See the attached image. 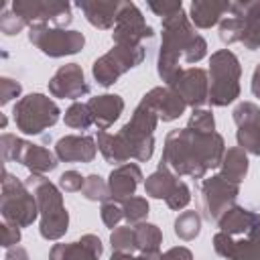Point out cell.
<instances>
[{"label":"cell","mask_w":260,"mask_h":260,"mask_svg":"<svg viewBox=\"0 0 260 260\" xmlns=\"http://www.w3.org/2000/svg\"><path fill=\"white\" fill-rule=\"evenodd\" d=\"M211 73H213V87L209 91V100L215 106L230 104L238 95V59L230 51H219L211 59Z\"/></svg>","instance_id":"6da1fadb"},{"label":"cell","mask_w":260,"mask_h":260,"mask_svg":"<svg viewBox=\"0 0 260 260\" xmlns=\"http://www.w3.org/2000/svg\"><path fill=\"white\" fill-rule=\"evenodd\" d=\"M59 118V110L53 102H49L41 93L26 95L16 108H14V120L18 122L20 130L26 134H39L43 128L55 124Z\"/></svg>","instance_id":"7a4b0ae2"},{"label":"cell","mask_w":260,"mask_h":260,"mask_svg":"<svg viewBox=\"0 0 260 260\" xmlns=\"http://www.w3.org/2000/svg\"><path fill=\"white\" fill-rule=\"evenodd\" d=\"M28 39L43 53H47L51 57L77 53L83 47V35L81 32H77V30H55V28H47L43 24L30 26Z\"/></svg>","instance_id":"3957f363"},{"label":"cell","mask_w":260,"mask_h":260,"mask_svg":"<svg viewBox=\"0 0 260 260\" xmlns=\"http://www.w3.org/2000/svg\"><path fill=\"white\" fill-rule=\"evenodd\" d=\"M116 22L118 26L114 30V41L120 47H140V39L152 37V28L144 24L140 10L132 2H122Z\"/></svg>","instance_id":"277c9868"},{"label":"cell","mask_w":260,"mask_h":260,"mask_svg":"<svg viewBox=\"0 0 260 260\" xmlns=\"http://www.w3.org/2000/svg\"><path fill=\"white\" fill-rule=\"evenodd\" d=\"M14 12L22 20H53L55 24H69L71 22V10L69 4L63 2H14Z\"/></svg>","instance_id":"5b68a950"},{"label":"cell","mask_w":260,"mask_h":260,"mask_svg":"<svg viewBox=\"0 0 260 260\" xmlns=\"http://www.w3.org/2000/svg\"><path fill=\"white\" fill-rule=\"evenodd\" d=\"M232 12L240 20V30H242V43L254 51L260 47V2H232Z\"/></svg>","instance_id":"8992f818"},{"label":"cell","mask_w":260,"mask_h":260,"mask_svg":"<svg viewBox=\"0 0 260 260\" xmlns=\"http://www.w3.org/2000/svg\"><path fill=\"white\" fill-rule=\"evenodd\" d=\"M43 189H45V195H41V203L43 205H49V211H45V217L43 223H41V234L45 238H59L65 230H67V211H51V205H57L61 203L59 199V193L55 191L53 185H47L43 183Z\"/></svg>","instance_id":"52a82bcc"},{"label":"cell","mask_w":260,"mask_h":260,"mask_svg":"<svg viewBox=\"0 0 260 260\" xmlns=\"http://www.w3.org/2000/svg\"><path fill=\"white\" fill-rule=\"evenodd\" d=\"M142 104L148 106L152 112H156L162 120H173V118L181 116L185 110L183 98L169 89H152L148 95H144Z\"/></svg>","instance_id":"ba28073f"},{"label":"cell","mask_w":260,"mask_h":260,"mask_svg":"<svg viewBox=\"0 0 260 260\" xmlns=\"http://www.w3.org/2000/svg\"><path fill=\"white\" fill-rule=\"evenodd\" d=\"M177 89L181 87V95L185 104H193V106H201L205 102V73L201 69H189L179 73L177 81H171Z\"/></svg>","instance_id":"9c48e42d"},{"label":"cell","mask_w":260,"mask_h":260,"mask_svg":"<svg viewBox=\"0 0 260 260\" xmlns=\"http://www.w3.org/2000/svg\"><path fill=\"white\" fill-rule=\"evenodd\" d=\"M77 6L85 12L87 20L93 26L108 28L118 18V12H120L122 4L120 2H77Z\"/></svg>","instance_id":"30bf717a"},{"label":"cell","mask_w":260,"mask_h":260,"mask_svg":"<svg viewBox=\"0 0 260 260\" xmlns=\"http://www.w3.org/2000/svg\"><path fill=\"white\" fill-rule=\"evenodd\" d=\"M57 154L63 160H91L95 154L91 138H75L67 136L57 142Z\"/></svg>","instance_id":"8fae6325"},{"label":"cell","mask_w":260,"mask_h":260,"mask_svg":"<svg viewBox=\"0 0 260 260\" xmlns=\"http://www.w3.org/2000/svg\"><path fill=\"white\" fill-rule=\"evenodd\" d=\"M122 100L118 95H100L95 100L89 102V110H91V118L95 120V124L100 128L110 126L122 112Z\"/></svg>","instance_id":"7c38bea8"},{"label":"cell","mask_w":260,"mask_h":260,"mask_svg":"<svg viewBox=\"0 0 260 260\" xmlns=\"http://www.w3.org/2000/svg\"><path fill=\"white\" fill-rule=\"evenodd\" d=\"M232 2H193L191 4V18L197 26L207 28L215 24L221 16L228 14Z\"/></svg>","instance_id":"4fadbf2b"},{"label":"cell","mask_w":260,"mask_h":260,"mask_svg":"<svg viewBox=\"0 0 260 260\" xmlns=\"http://www.w3.org/2000/svg\"><path fill=\"white\" fill-rule=\"evenodd\" d=\"M59 73L67 79V85L55 89L53 93H57V95H61V98H79V95H83V93L89 91L87 83L83 81V71H81L75 63L65 65L63 69H59Z\"/></svg>","instance_id":"5bb4252c"},{"label":"cell","mask_w":260,"mask_h":260,"mask_svg":"<svg viewBox=\"0 0 260 260\" xmlns=\"http://www.w3.org/2000/svg\"><path fill=\"white\" fill-rule=\"evenodd\" d=\"M138 181H140V171H138V167L130 165V167H122L116 173H112L110 187L116 197H126V195L134 193Z\"/></svg>","instance_id":"9a60e30c"},{"label":"cell","mask_w":260,"mask_h":260,"mask_svg":"<svg viewBox=\"0 0 260 260\" xmlns=\"http://www.w3.org/2000/svg\"><path fill=\"white\" fill-rule=\"evenodd\" d=\"M18 158L22 160V165L30 167L32 171H51V169L57 167V160L53 158V154L35 146V144L32 146L26 144V154H20Z\"/></svg>","instance_id":"2e32d148"},{"label":"cell","mask_w":260,"mask_h":260,"mask_svg":"<svg viewBox=\"0 0 260 260\" xmlns=\"http://www.w3.org/2000/svg\"><path fill=\"white\" fill-rule=\"evenodd\" d=\"M175 232H177V236H181L185 240H191L193 236H197V232H199V217H197V213H193V211L183 213L175 221Z\"/></svg>","instance_id":"e0dca14e"},{"label":"cell","mask_w":260,"mask_h":260,"mask_svg":"<svg viewBox=\"0 0 260 260\" xmlns=\"http://www.w3.org/2000/svg\"><path fill=\"white\" fill-rule=\"evenodd\" d=\"M91 112H89V106H81V104H75L69 108L67 116H65V122L73 128H87L91 124Z\"/></svg>","instance_id":"ac0fdd59"},{"label":"cell","mask_w":260,"mask_h":260,"mask_svg":"<svg viewBox=\"0 0 260 260\" xmlns=\"http://www.w3.org/2000/svg\"><path fill=\"white\" fill-rule=\"evenodd\" d=\"M112 246H114L118 252H122V250H132V248L136 246V236H134V232H130L128 228L114 232V234H112Z\"/></svg>","instance_id":"d6986e66"},{"label":"cell","mask_w":260,"mask_h":260,"mask_svg":"<svg viewBox=\"0 0 260 260\" xmlns=\"http://www.w3.org/2000/svg\"><path fill=\"white\" fill-rule=\"evenodd\" d=\"M124 211H126V217L128 219L136 221V219H142L148 213V203L144 199L130 197V201H126V205H124Z\"/></svg>","instance_id":"ffe728a7"},{"label":"cell","mask_w":260,"mask_h":260,"mask_svg":"<svg viewBox=\"0 0 260 260\" xmlns=\"http://www.w3.org/2000/svg\"><path fill=\"white\" fill-rule=\"evenodd\" d=\"M16 14V12H14ZM12 14L10 12H4L2 14V30L6 32V35H14V32H18L22 26H24V20L18 16V18H10Z\"/></svg>","instance_id":"44dd1931"},{"label":"cell","mask_w":260,"mask_h":260,"mask_svg":"<svg viewBox=\"0 0 260 260\" xmlns=\"http://www.w3.org/2000/svg\"><path fill=\"white\" fill-rule=\"evenodd\" d=\"M61 187L67 189V191H75V189L81 187V177H79L77 173L69 171V173H65V175L61 177Z\"/></svg>","instance_id":"7402d4cb"},{"label":"cell","mask_w":260,"mask_h":260,"mask_svg":"<svg viewBox=\"0 0 260 260\" xmlns=\"http://www.w3.org/2000/svg\"><path fill=\"white\" fill-rule=\"evenodd\" d=\"M102 215H104V219H106V223L108 225H114L118 219H120V209L116 207V205H104V209H102Z\"/></svg>","instance_id":"603a6c76"},{"label":"cell","mask_w":260,"mask_h":260,"mask_svg":"<svg viewBox=\"0 0 260 260\" xmlns=\"http://www.w3.org/2000/svg\"><path fill=\"white\" fill-rule=\"evenodd\" d=\"M160 260H191V254H189V250H185V248H175V250H171L165 258H160Z\"/></svg>","instance_id":"cb8c5ba5"},{"label":"cell","mask_w":260,"mask_h":260,"mask_svg":"<svg viewBox=\"0 0 260 260\" xmlns=\"http://www.w3.org/2000/svg\"><path fill=\"white\" fill-rule=\"evenodd\" d=\"M112 260H132L130 256H124V254H116V256H112Z\"/></svg>","instance_id":"d4e9b609"}]
</instances>
